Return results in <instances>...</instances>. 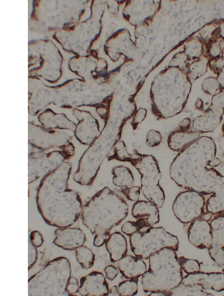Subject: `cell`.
I'll list each match as a JSON object with an SVG mask.
<instances>
[{
	"label": "cell",
	"instance_id": "cell-8",
	"mask_svg": "<svg viewBox=\"0 0 224 296\" xmlns=\"http://www.w3.org/2000/svg\"><path fill=\"white\" fill-rule=\"evenodd\" d=\"M210 224L212 242L208 252L211 258L222 266L224 263V213L216 215Z\"/></svg>",
	"mask_w": 224,
	"mask_h": 296
},
{
	"label": "cell",
	"instance_id": "cell-29",
	"mask_svg": "<svg viewBox=\"0 0 224 296\" xmlns=\"http://www.w3.org/2000/svg\"><path fill=\"white\" fill-rule=\"evenodd\" d=\"M146 115V111L144 109H140L137 110L133 116L131 124L134 130H136L139 124L141 123L145 119Z\"/></svg>",
	"mask_w": 224,
	"mask_h": 296
},
{
	"label": "cell",
	"instance_id": "cell-34",
	"mask_svg": "<svg viewBox=\"0 0 224 296\" xmlns=\"http://www.w3.org/2000/svg\"><path fill=\"white\" fill-rule=\"evenodd\" d=\"M109 295L110 296H119L117 287L116 286H114L111 287L109 290Z\"/></svg>",
	"mask_w": 224,
	"mask_h": 296
},
{
	"label": "cell",
	"instance_id": "cell-36",
	"mask_svg": "<svg viewBox=\"0 0 224 296\" xmlns=\"http://www.w3.org/2000/svg\"><path fill=\"white\" fill-rule=\"evenodd\" d=\"M222 130H223V132L224 133V122L223 123V126H222Z\"/></svg>",
	"mask_w": 224,
	"mask_h": 296
},
{
	"label": "cell",
	"instance_id": "cell-17",
	"mask_svg": "<svg viewBox=\"0 0 224 296\" xmlns=\"http://www.w3.org/2000/svg\"><path fill=\"white\" fill-rule=\"evenodd\" d=\"M105 245L112 262H117L126 255L127 241L120 232H115L111 234Z\"/></svg>",
	"mask_w": 224,
	"mask_h": 296
},
{
	"label": "cell",
	"instance_id": "cell-23",
	"mask_svg": "<svg viewBox=\"0 0 224 296\" xmlns=\"http://www.w3.org/2000/svg\"><path fill=\"white\" fill-rule=\"evenodd\" d=\"M178 260L181 268L185 273L190 274L200 271V264L197 260L187 259L184 257H180Z\"/></svg>",
	"mask_w": 224,
	"mask_h": 296
},
{
	"label": "cell",
	"instance_id": "cell-16",
	"mask_svg": "<svg viewBox=\"0 0 224 296\" xmlns=\"http://www.w3.org/2000/svg\"><path fill=\"white\" fill-rule=\"evenodd\" d=\"M200 137V134L193 130L178 127L169 134L168 145L172 150L179 152Z\"/></svg>",
	"mask_w": 224,
	"mask_h": 296
},
{
	"label": "cell",
	"instance_id": "cell-18",
	"mask_svg": "<svg viewBox=\"0 0 224 296\" xmlns=\"http://www.w3.org/2000/svg\"><path fill=\"white\" fill-rule=\"evenodd\" d=\"M112 181L113 184L121 188L130 187L134 183V177L131 170L124 165H118L113 168Z\"/></svg>",
	"mask_w": 224,
	"mask_h": 296
},
{
	"label": "cell",
	"instance_id": "cell-32",
	"mask_svg": "<svg viewBox=\"0 0 224 296\" xmlns=\"http://www.w3.org/2000/svg\"><path fill=\"white\" fill-rule=\"evenodd\" d=\"M104 271L107 278L110 281H112L118 274V269L112 265L107 266Z\"/></svg>",
	"mask_w": 224,
	"mask_h": 296
},
{
	"label": "cell",
	"instance_id": "cell-11",
	"mask_svg": "<svg viewBox=\"0 0 224 296\" xmlns=\"http://www.w3.org/2000/svg\"><path fill=\"white\" fill-rule=\"evenodd\" d=\"M109 290V285L103 274L93 271L81 278L78 293L82 296H107Z\"/></svg>",
	"mask_w": 224,
	"mask_h": 296
},
{
	"label": "cell",
	"instance_id": "cell-22",
	"mask_svg": "<svg viewBox=\"0 0 224 296\" xmlns=\"http://www.w3.org/2000/svg\"><path fill=\"white\" fill-rule=\"evenodd\" d=\"M119 296H134L138 292V279H129L120 283L118 287Z\"/></svg>",
	"mask_w": 224,
	"mask_h": 296
},
{
	"label": "cell",
	"instance_id": "cell-21",
	"mask_svg": "<svg viewBox=\"0 0 224 296\" xmlns=\"http://www.w3.org/2000/svg\"><path fill=\"white\" fill-rule=\"evenodd\" d=\"M169 295L172 296H208L211 294L204 292L199 285H184L181 283L172 290Z\"/></svg>",
	"mask_w": 224,
	"mask_h": 296
},
{
	"label": "cell",
	"instance_id": "cell-7",
	"mask_svg": "<svg viewBox=\"0 0 224 296\" xmlns=\"http://www.w3.org/2000/svg\"><path fill=\"white\" fill-rule=\"evenodd\" d=\"M206 201L204 195L192 190L180 192L172 205L174 215L182 223L192 222L204 213Z\"/></svg>",
	"mask_w": 224,
	"mask_h": 296
},
{
	"label": "cell",
	"instance_id": "cell-20",
	"mask_svg": "<svg viewBox=\"0 0 224 296\" xmlns=\"http://www.w3.org/2000/svg\"><path fill=\"white\" fill-rule=\"evenodd\" d=\"M76 260L84 269L91 268L94 264L95 255L93 251L84 245L75 250Z\"/></svg>",
	"mask_w": 224,
	"mask_h": 296
},
{
	"label": "cell",
	"instance_id": "cell-14",
	"mask_svg": "<svg viewBox=\"0 0 224 296\" xmlns=\"http://www.w3.org/2000/svg\"><path fill=\"white\" fill-rule=\"evenodd\" d=\"M117 268L127 279H137L146 271L147 266L142 259L136 256L125 255L117 261Z\"/></svg>",
	"mask_w": 224,
	"mask_h": 296
},
{
	"label": "cell",
	"instance_id": "cell-13",
	"mask_svg": "<svg viewBox=\"0 0 224 296\" xmlns=\"http://www.w3.org/2000/svg\"><path fill=\"white\" fill-rule=\"evenodd\" d=\"M224 113V109L216 107L208 110L204 115L193 120V130L200 134L213 131L221 124Z\"/></svg>",
	"mask_w": 224,
	"mask_h": 296
},
{
	"label": "cell",
	"instance_id": "cell-25",
	"mask_svg": "<svg viewBox=\"0 0 224 296\" xmlns=\"http://www.w3.org/2000/svg\"><path fill=\"white\" fill-rule=\"evenodd\" d=\"M162 141V136L160 133L155 130H149L146 135V145L150 147H154L158 146Z\"/></svg>",
	"mask_w": 224,
	"mask_h": 296
},
{
	"label": "cell",
	"instance_id": "cell-31",
	"mask_svg": "<svg viewBox=\"0 0 224 296\" xmlns=\"http://www.w3.org/2000/svg\"><path fill=\"white\" fill-rule=\"evenodd\" d=\"M29 239L31 244L36 248L42 246L44 242L42 235L37 230L33 231L30 233Z\"/></svg>",
	"mask_w": 224,
	"mask_h": 296
},
{
	"label": "cell",
	"instance_id": "cell-27",
	"mask_svg": "<svg viewBox=\"0 0 224 296\" xmlns=\"http://www.w3.org/2000/svg\"><path fill=\"white\" fill-rule=\"evenodd\" d=\"M80 285L77 279L75 277H71L66 287V291L69 296H75L78 293Z\"/></svg>",
	"mask_w": 224,
	"mask_h": 296
},
{
	"label": "cell",
	"instance_id": "cell-26",
	"mask_svg": "<svg viewBox=\"0 0 224 296\" xmlns=\"http://www.w3.org/2000/svg\"><path fill=\"white\" fill-rule=\"evenodd\" d=\"M141 228L137 221H128L125 222L121 226V230L125 235L130 236L133 234L139 232Z\"/></svg>",
	"mask_w": 224,
	"mask_h": 296
},
{
	"label": "cell",
	"instance_id": "cell-3",
	"mask_svg": "<svg viewBox=\"0 0 224 296\" xmlns=\"http://www.w3.org/2000/svg\"><path fill=\"white\" fill-rule=\"evenodd\" d=\"M176 252L165 248L150 256L149 269L141 278L145 293L168 296L181 283L182 269Z\"/></svg>",
	"mask_w": 224,
	"mask_h": 296
},
{
	"label": "cell",
	"instance_id": "cell-35",
	"mask_svg": "<svg viewBox=\"0 0 224 296\" xmlns=\"http://www.w3.org/2000/svg\"><path fill=\"white\" fill-rule=\"evenodd\" d=\"M222 269H223V272H222V273L224 274V263L222 265Z\"/></svg>",
	"mask_w": 224,
	"mask_h": 296
},
{
	"label": "cell",
	"instance_id": "cell-30",
	"mask_svg": "<svg viewBox=\"0 0 224 296\" xmlns=\"http://www.w3.org/2000/svg\"><path fill=\"white\" fill-rule=\"evenodd\" d=\"M110 235V231L95 234L93 241L94 246L99 247L106 244Z\"/></svg>",
	"mask_w": 224,
	"mask_h": 296
},
{
	"label": "cell",
	"instance_id": "cell-10",
	"mask_svg": "<svg viewBox=\"0 0 224 296\" xmlns=\"http://www.w3.org/2000/svg\"><path fill=\"white\" fill-rule=\"evenodd\" d=\"M54 235L53 244L68 251L75 250L83 245L86 240L85 233L79 228H58L55 230Z\"/></svg>",
	"mask_w": 224,
	"mask_h": 296
},
{
	"label": "cell",
	"instance_id": "cell-1",
	"mask_svg": "<svg viewBox=\"0 0 224 296\" xmlns=\"http://www.w3.org/2000/svg\"><path fill=\"white\" fill-rule=\"evenodd\" d=\"M214 140L203 136L179 152L171 162L169 174L179 186L203 195L214 194L224 186V176L214 168L217 157Z\"/></svg>",
	"mask_w": 224,
	"mask_h": 296
},
{
	"label": "cell",
	"instance_id": "cell-12",
	"mask_svg": "<svg viewBox=\"0 0 224 296\" xmlns=\"http://www.w3.org/2000/svg\"><path fill=\"white\" fill-rule=\"evenodd\" d=\"M184 285H199L204 290L216 292L224 291V274L223 273H204L198 272L188 274L183 278Z\"/></svg>",
	"mask_w": 224,
	"mask_h": 296
},
{
	"label": "cell",
	"instance_id": "cell-19",
	"mask_svg": "<svg viewBox=\"0 0 224 296\" xmlns=\"http://www.w3.org/2000/svg\"><path fill=\"white\" fill-rule=\"evenodd\" d=\"M206 208L207 212L212 215L224 213V186L208 199Z\"/></svg>",
	"mask_w": 224,
	"mask_h": 296
},
{
	"label": "cell",
	"instance_id": "cell-5",
	"mask_svg": "<svg viewBox=\"0 0 224 296\" xmlns=\"http://www.w3.org/2000/svg\"><path fill=\"white\" fill-rule=\"evenodd\" d=\"M129 162L141 175L140 189L144 197L158 208L165 201V193L159 185L161 173L156 159L152 155L144 154L134 150Z\"/></svg>",
	"mask_w": 224,
	"mask_h": 296
},
{
	"label": "cell",
	"instance_id": "cell-6",
	"mask_svg": "<svg viewBox=\"0 0 224 296\" xmlns=\"http://www.w3.org/2000/svg\"><path fill=\"white\" fill-rule=\"evenodd\" d=\"M131 251L142 259H148L151 255L165 248L177 251L179 246L177 237L162 227L148 228L146 231L137 232L129 236Z\"/></svg>",
	"mask_w": 224,
	"mask_h": 296
},
{
	"label": "cell",
	"instance_id": "cell-33",
	"mask_svg": "<svg viewBox=\"0 0 224 296\" xmlns=\"http://www.w3.org/2000/svg\"><path fill=\"white\" fill-rule=\"evenodd\" d=\"M191 121L189 118H186L183 119L179 124L180 128L184 130H190L191 128Z\"/></svg>",
	"mask_w": 224,
	"mask_h": 296
},
{
	"label": "cell",
	"instance_id": "cell-2",
	"mask_svg": "<svg viewBox=\"0 0 224 296\" xmlns=\"http://www.w3.org/2000/svg\"><path fill=\"white\" fill-rule=\"evenodd\" d=\"M128 206L120 196L108 187L95 195L83 208L82 223L92 234L110 231L127 217Z\"/></svg>",
	"mask_w": 224,
	"mask_h": 296
},
{
	"label": "cell",
	"instance_id": "cell-28",
	"mask_svg": "<svg viewBox=\"0 0 224 296\" xmlns=\"http://www.w3.org/2000/svg\"><path fill=\"white\" fill-rule=\"evenodd\" d=\"M38 252L36 247L29 241L28 242V269H30L35 264L37 259Z\"/></svg>",
	"mask_w": 224,
	"mask_h": 296
},
{
	"label": "cell",
	"instance_id": "cell-24",
	"mask_svg": "<svg viewBox=\"0 0 224 296\" xmlns=\"http://www.w3.org/2000/svg\"><path fill=\"white\" fill-rule=\"evenodd\" d=\"M121 192L127 199L136 202L139 199L140 187L133 185L130 187L122 188Z\"/></svg>",
	"mask_w": 224,
	"mask_h": 296
},
{
	"label": "cell",
	"instance_id": "cell-9",
	"mask_svg": "<svg viewBox=\"0 0 224 296\" xmlns=\"http://www.w3.org/2000/svg\"><path fill=\"white\" fill-rule=\"evenodd\" d=\"M189 242L199 249H209L212 242L210 223L202 216L191 222L188 229Z\"/></svg>",
	"mask_w": 224,
	"mask_h": 296
},
{
	"label": "cell",
	"instance_id": "cell-4",
	"mask_svg": "<svg viewBox=\"0 0 224 296\" xmlns=\"http://www.w3.org/2000/svg\"><path fill=\"white\" fill-rule=\"evenodd\" d=\"M71 277L68 259L58 257L49 261L28 279V296L68 295L66 287Z\"/></svg>",
	"mask_w": 224,
	"mask_h": 296
},
{
	"label": "cell",
	"instance_id": "cell-15",
	"mask_svg": "<svg viewBox=\"0 0 224 296\" xmlns=\"http://www.w3.org/2000/svg\"><path fill=\"white\" fill-rule=\"evenodd\" d=\"M158 208L149 201L138 200L133 204L131 214L135 219H141L147 228L153 226L159 222Z\"/></svg>",
	"mask_w": 224,
	"mask_h": 296
}]
</instances>
